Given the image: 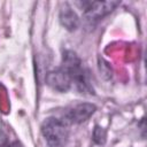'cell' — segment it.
I'll use <instances>...</instances> for the list:
<instances>
[{"label": "cell", "mask_w": 147, "mask_h": 147, "mask_svg": "<svg viewBox=\"0 0 147 147\" xmlns=\"http://www.w3.org/2000/svg\"><path fill=\"white\" fill-rule=\"evenodd\" d=\"M61 68L67 72L71 84H75L76 88L82 94H94V88L90 80L88 70L83 64V61L72 51H64L62 55Z\"/></svg>", "instance_id": "cell-1"}, {"label": "cell", "mask_w": 147, "mask_h": 147, "mask_svg": "<svg viewBox=\"0 0 147 147\" xmlns=\"http://www.w3.org/2000/svg\"><path fill=\"white\" fill-rule=\"evenodd\" d=\"M76 5L83 10L85 25L93 29L100 20L109 15L119 5V1H78Z\"/></svg>", "instance_id": "cell-2"}, {"label": "cell", "mask_w": 147, "mask_h": 147, "mask_svg": "<svg viewBox=\"0 0 147 147\" xmlns=\"http://www.w3.org/2000/svg\"><path fill=\"white\" fill-rule=\"evenodd\" d=\"M41 133L48 147H64L69 138V126L64 119L48 117L41 124Z\"/></svg>", "instance_id": "cell-3"}, {"label": "cell", "mask_w": 147, "mask_h": 147, "mask_svg": "<svg viewBox=\"0 0 147 147\" xmlns=\"http://www.w3.org/2000/svg\"><path fill=\"white\" fill-rule=\"evenodd\" d=\"M96 110V107L93 103L90 102H84V103H78L70 108L65 115H64V121L68 124H79L85 121H87Z\"/></svg>", "instance_id": "cell-4"}, {"label": "cell", "mask_w": 147, "mask_h": 147, "mask_svg": "<svg viewBox=\"0 0 147 147\" xmlns=\"http://www.w3.org/2000/svg\"><path fill=\"white\" fill-rule=\"evenodd\" d=\"M45 80L48 86L57 92H67L71 87L70 78L61 67L48 71L45 76Z\"/></svg>", "instance_id": "cell-5"}, {"label": "cell", "mask_w": 147, "mask_h": 147, "mask_svg": "<svg viewBox=\"0 0 147 147\" xmlns=\"http://www.w3.org/2000/svg\"><path fill=\"white\" fill-rule=\"evenodd\" d=\"M60 22L69 31H75L79 26L78 16L68 3H63L60 9Z\"/></svg>", "instance_id": "cell-6"}, {"label": "cell", "mask_w": 147, "mask_h": 147, "mask_svg": "<svg viewBox=\"0 0 147 147\" xmlns=\"http://www.w3.org/2000/svg\"><path fill=\"white\" fill-rule=\"evenodd\" d=\"M92 138H93V141L96 144V145H105L106 142V130L102 129L101 126L99 125H95L94 130H93V134H92Z\"/></svg>", "instance_id": "cell-7"}, {"label": "cell", "mask_w": 147, "mask_h": 147, "mask_svg": "<svg viewBox=\"0 0 147 147\" xmlns=\"http://www.w3.org/2000/svg\"><path fill=\"white\" fill-rule=\"evenodd\" d=\"M99 68H100V71L102 72V75L105 76V75H107L106 76V78H109V77H111V68H110V65L106 62V61H103L102 59H100L99 60Z\"/></svg>", "instance_id": "cell-8"}, {"label": "cell", "mask_w": 147, "mask_h": 147, "mask_svg": "<svg viewBox=\"0 0 147 147\" xmlns=\"http://www.w3.org/2000/svg\"><path fill=\"white\" fill-rule=\"evenodd\" d=\"M6 147H23V145L20 142V141H13L11 144H9V145H7Z\"/></svg>", "instance_id": "cell-9"}]
</instances>
